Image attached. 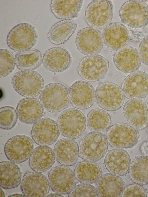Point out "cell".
<instances>
[{"label":"cell","mask_w":148,"mask_h":197,"mask_svg":"<svg viewBox=\"0 0 148 197\" xmlns=\"http://www.w3.org/2000/svg\"><path fill=\"white\" fill-rule=\"evenodd\" d=\"M33 149V142L29 137L18 135L7 141L4 147V153L9 160L15 163H20L29 158Z\"/></svg>","instance_id":"obj_11"},{"label":"cell","mask_w":148,"mask_h":197,"mask_svg":"<svg viewBox=\"0 0 148 197\" xmlns=\"http://www.w3.org/2000/svg\"><path fill=\"white\" fill-rule=\"evenodd\" d=\"M14 196H18V197H25V196L24 195H22L21 194H12L10 195L9 197H14Z\"/></svg>","instance_id":"obj_41"},{"label":"cell","mask_w":148,"mask_h":197,"mask_svg":"<svg viewBox=\"0 0 148 197\" xmlns=\"http://www.w3.org/2000/svg\"><path fill=\"white\" fill-rule=\"evenodd\" d=\"M40 102L35 98H25L17 103L16 110L20 120L27 124L34 123L41 119L44 114Z\"/></svg>","instance_id":"obj_21"},{"label":"cell","mask_w":148,"mask_h":197,"mask_svg":"<svg viewBox=\"0 0 148 197\" xmlns=\"http://www.w3.org/2000/svg\"><path fill=\"white\" fill-rule=\"evenodd\" d=\"M0 196L1 197L5 196V193L1 188H0Z\"/></svg>","instance_id":"obj_42"},{"label":"cell","mask_w":148,"mask_h":197,"mask_svg":"<svg viewBox=\"0 0 148 197\" xmlns=\"http://www.w3.org/2000/svg\"><path fill=\"white\" fill-rule=\"evenodd\" d=\"M56 122L48 118H41L35 122L31 131L33 140L41 146H48L54 143L59 135Z\"/></svg>","instance_id":"obj_14"},{"label":"cell","mask_w":148,"mask_h":197,"mask_svg":"<svg viewBox=\"0 0 148 197\" xmlns=\"http://www.w3.org/2000/svg\"><path fill=\"white\" fill-rule=\"evenodd\" d=\"M119 15L121 22L129 27H143L148 23V5L140 1H127L121 7Z\"/></svg>","instance_id":"obj_8"},{"label":"cell","mask_w":148,"mask_h":197,"mask_svg":"<svg viewBox=\"0 0 148 197\" xmlns=\"http://www.w3.org/2000/svg\"><path fill=\"white\" fill-rule=\"evenodd\" d=\"M16 110L14 107L5 106L0 109V127L5 130L13 129L16 123L18 118Z\"/></svg>","instance_id":"obj_34"},{"label":"cell","mask_w":148,"mask_h":197,"mask_svg":"<svg viewBox=\"0 0 148 197\" xmlns=\"http://www.w3.org/2000/svg\"><path fill=\"white\" fill-rule=\"evenodd\" d=\"M69 93L71 105L79 109H88L95 101L94 88L87 81L82 80L75 81L70 87Z\"/></svg>","instance_id":"obj_15"},{"label":"cell","mask_w":148,"mask_h":197,"mask_svg":"<svg viewBox=\"0 0 148 197\" xmlns=\"http://www.w3.org/2000/svg\"><path fill=\"white\" fill-rule=\"evenodd\" d=\"M40 99L43 107L52 113L64 110L67 107L70 101L67 88L58 83L46 85L40 93Z\"/></svg>","instance_id":"obj_2"},{"label":"cell","mask_w":148,"mask_h":197,"mask_svg":"<svg viewBox=\"0 0 148 197\" xmlns=\"http://www.w3.org/2000/svg\"><path fill=\"white\" fill-rule=\"evenodd\" d=\"M83 0H52L50 8L58 19L66 20L77 17L82 8Z\"/></svg>","instance_id":"obj_29"},{"label":"cell","mask_w":148,"mask_h":197,"mask_svg":"<svg viewBox=\"0 0 148 197\" xmlns=\"http://www.w3.org/2000/svg\"><path fill=\"white\" fill-rule=\"evenodd\" d=\"M58 125L60 132L64 137L76 139L81 136L86 127L84 114L74 108L66 109L59 115Z\"/></svg>","instance_id":"obj_4"},{"label":"cell","mask_w":148,"mask_h":197,"mask_svg":"<svg viewBox=\"0 0 148 197\" xmlns=\"http://www.w3.org/2000/svg\"><path fill=\"white\" fill-rule=\"evenodd\" d=\"M124 96L129 99H140L148 95V74L136 70L128 75L121 85Z\"/></svg>","instance_id":"obj_16"},{"label":"cell","mask_w":148,"mask_h":197,"mask_svg":"<svg viewBox=\"0 0 148 197\" xmlns=\"http://www.w3.org/2000/svg\"><path fill=\"white\" fill-rule=\"evenodd\" d=\"M16 65L20 70H33L42 63L41 52L36 49H29L18 52L15 57Z\"/></svg>","instance_id":"obj_31"},{"label":"cell","mask_w":148,"mask_h":197,"mask_svg":"<svg viewBox=\"0 0 148 197\" xmlns=\"http://www.w3.org/2000/svg\"><path fill=\"white\" fill-rule=\"evenodd\" d=\"M87 126L93 132H101L108 129L111 123L110 115L105 111L100 109L90 111L87 117Z\"/></svg>","instance_id":"obj_33"},{"label":"cell","mask_w":148,"mask_h":197,"mask_svg":"<svg viewBox=\"0 0 148 197\" xmlns=\"http://www.w3.org/2000/svg\"><path fill=\"white\" fill-rule=\"evenodd\" d=\"M95 96L98 105L109 111H115L120 109L125 99L121 88L116 83L110 82L99 84L96 88Z\"/></svg>","instance_id":"obj_7"},{"label":"cell","mask_w":148,"mask_h":197,"mask_svg":"<svg viewBox=\"0 0 148 197\" xmlns=\"http://www.w3.org/2000/svg\"><path fill=\"white\" fill-rule=\"evenodd\" d=\"M131 180L139 185L148 184V156L137 157L131 164L128 171Z\"/></svg>","instance_id":"obj_32"},{"label":"cell","mask_w":148,"mask_h":197,"mask_svg":"<svg viewBox=\"0 0 148 197\" xmlns=\"http://www.w3.org/2000/svg\"><path fill=\"white\" fill-rule=\"evenodd\" d=\"M105 166L111 174L123 176L128 172L131 164L130 155L125 150L114 149L110 150L104 159Z\"/></svg>","instance_id":"obj_24"},{"label":"cell","mask_w":148,"mask_h":197,"mask_svg":"<svg viewBox=\"0 0 148 197\" xmlns=\"http://www.w3.org/2000/svg\"><path fill=\"white\" fill-rule=\"evenodd\" d=\"M48 180L50 187L54 192L61 194L69 193L76 183L73 171L64 166H58L49 172Z\"/></svg>","instance_id":"obj_13"},{"label":"cell","mask_w":148,"mask_h":197,"mask_svg":"<svg viewBox=\"0 0 148 197\" xmlns=\"http://www.w3.org/2000/svg\"><path fill=\"white\" fill-rule=\"evenodd\" d=\"M139 137L137 130L123 123L112 125L106 133L108 143L111 147L115 148L132 147L137 143Z\"/></svg>","instance_id":"obj_9"},{"label":"cell","mask_w":148,"mask_h":197,"mask_svg":"<svg viewBox=\"0 0 148 197\" xmlns=\"http://www.w3.org/2000/svg\"><path fill=\"white\" fill-rule=\"evenodd\" d=\"M75 43L77 49L81 53L88 55H95L103 48L102 34L98 29L87 27L79 31Z\"/></svg>","instance_id":"obj_12"},{"label":"cell","mask_w":148,"mask_h":197,"mask_svg":"<svg viewBox=\"0 0 148 197\" xmlns=\"http://www.w3.org/2000/svg\"><path fill=\"white\" fill-rule=\"evenodd\" d=\"M53 152L57 162L65 166L75 165L79 155V149L77 142L69 138H63L59 140L54 146Z\"/></svg>","instance_id":"obj_22"},{"label":"cell","mask_w":148,"mask_h":197,"mask_svg":"<svg viewBox=\"0 0 148 197\" xmlns=\"http://www.w3.org/2000/svg\"><path fill=\"white\" fill-rule=\"evenodd\" d=\"M105 45L112 51H118L126 46L130 41L129 31L123 24L118 22L110 23L102 34Z\"/></svg>","instance_id":"obj_18"},{"label":"cell","mask_w":148,"mask_h":197,"mask_svg":"<svg viewBox=\"0 0 148 197\" xmlns=\"http://www.w3.org/2000/svg\"><path fill=\"white\" fill-rule=\"evenodd\" d=\"M113 62L116 68L125 73L137 70L141 64L138 52L131 47H125L116 52L114 55Z\"/></svg>","instance_id":"obj_23"},{"label":"cell","mask_w":148,"mask_h":197,"mask_svg":"<svg viewBox=\"0 0 148 197\" xmlns=\"http://www.w3.org/2000/svg\"><path fill=\"white\" fill-rule=\"evenodd\" d=\"M141 150L143 153L148 152V141L143 143L141 146Z\"/></svg>","instance_id":"obj_39"},{"label":"cell","mask_w":148,"mask_h":197,"mask_svg":"<svg viewBox=\"0 0 148 197\" xmlns=\"http://www.w3.org/2000/svg\"><path fill=\"white\" fill-rule=\"evenodd\" d=\"M11 84L19 95L26 98L38 96L44 88V82L41 75L34 70H20L13 76Z\"/></svg>","instance_id":"obj_1"},{"label":"cell","mask_w":148,"mask_h":197,"mask_svg":"<svg viewBox=\"0 0 148 197\" xmlns=\"http://www.w3.org/2000/svg\"><path fill=\"white\" fill-rule=\"evenodd\" d=\"M121 197H147V192L140 185L132 184L124 189Z\"/></svg>","instance_id":"obj_37"},{"label":"cell","mask_w":148,"mask_h":197,"mask_svg":"<svg viewBox=\"0 0 148 197\" xmlns=\"http://www.w3.org/2000/svg\"><path fill=\"white\" fill-rule=\"evenodd\" d=\"M72 63V58L68 51L63 47H56L48 49L44 54L42 64L48 70L55 73L64 71Z\"/></svg>","instance_id":"obj_20"},{"label":"cell","mask_w":148,"mask_h":197,"mask_svg":"<svg viewBox=\"0 0 148 197\" xmlns=\"http://www.w3.org/2000/svg\"><path fill=\"white\" fill-rule=\"evenodd\" d=\"M125 188L123 179L111 173L102 175L97 181L96 189L99 197L121 196Z\"/></svg>","instance_id":"obj_25"},{"label":"cell","mask_w":148,"mask_h":197,"mask_svg":"<svg viewBox=\"0 0 148 197\" xmlns=\"http://www.w3.org/2000/svg\"><path fill=\"white\" fill-rule=\"evenodd\" d=\"M50 187L46 177L35 171L28 172L25 174L21 188L25 196L44 197L47 195Z\"/></svg>","instance_id":"obj_17"},{"label":"cell","mask_w":148,"mask_h":197,"mask_svg":"<svg viewBox=\"0 0 148 197\" xmlns=\"http://www.w3.org/2000/svg\"><path fill=\"white\" fill-rule=\"evenodd\" d=\"M46 197H64L61 194L58 193H51L48 195H47Z\"/></svg>","instance_id":"obj_40"},{"label":"cell","mask_w":148,"mask_h":197,"mask_svg":"<svg viewBox=\"0 0 148 197\" xmlns=\"http://www.w3.org/2000/svg\"><path fill=\"white\" fill-rule=\"evenodd\" d=\"M109 68L108 60L98 54L88 55L79 62L78 74L85 80L95 82L101 79L106 74Z\"/></svg>","instance_id":"obj_10"},{"label":"cell","mask_w":148,"mask_h":197,"mask_svg":"<svg viewBox=\"0 0 148 197\" xmlns=\"http://www.w3.org/2000/svg\"><path fill=\"white\" fill-rule=\"evenodd\" d=\"M138 50L141 62L145 65L148 66V36L142 40Z\"/></svg>","instance_id":"obj_38"},{"label":"cell","mask_w":148,"mask_h":197,"mask_svg":"<svg viewBox=\"0 0 148 197\" xmlns=\"http://www.w3.org/2000/svg\"><path fill=\"white\" fill-rule=\"evenodd\" d=\"M69 197L98 196L96 189L87 183L81 184L75 187L69 193Z\"/></svg>","instance_id":"obj_36"},{"label":"cell","mask_w":148,"mask_h":197,"mask_svg":"<svg viewBox=\"0 0 148 197\" xmlns=\"http://www.w3.org/2000/svg\"><path fill=\"white\" fill-rule=\"evenodd\" d=\"M15 57L9 50L0 49V77H5L10 75L15 66Z\"/></svg>","instance_id":"obj_35"},{"label":"cell","mask_w":148,"mask_h":197,"mask_svg":"<svg viewBox=\"0 0 148 197\" xmlns=\"http://www.w3.org/2000/svg\"><path fill=\"white\" fill-rule=\"evenodd\" d=\"M77 24L73 20H62L53 25L47 34L49 41L55 45L64 43L74 33Z\"/></svg>","instance_id":"obj_27"},{"label":"cell","mask_w":148,"mask_h":197,"mask_svg":"<svg viewBox=\"0 0 148 197\" xmlns=\"http://www.w3.org/2000/svg\"><path fill=\"white\" fill-rule=\"evenodd\" d=\"M0 186L5 189H14L21 183L22 174L18 165L11 161L0 163Z\"/></svg>","instance_id":"obj_28"},{"label":"cell","mask_w":148,"mask_h":197,"mask_svg":"<svg viewBox=\"0 0 148 197\" xmlns=\"http://www.w3.org/2000/svg\"><path fill=\"white\" fill-rule=\"evenodd\" d=\"M114 8L110 0H94L87 7L84 14L85 21L89 27L101 29L112 21Z\"/></svg>","instance_id":"obj_3"},{"label":"cell","mask_w":148,"mask_h":197,"mask_svg":"<svg viewBox=\"0 0 148 197\" xmlns=\"http://www.w3.org/2000/svg\"><path fill=\"white\" fill-rule=\"evenodd\" d=\"M124 116L129 123L138 130L144 129L148 123V109L145 102L140 99L127 101L123 108Z\"/></svg>","instance_id":"obj_19"},{"label":"cell","mask_w":148,"mask_h":197,"mask_svg":"<svg viewBox=\"0 0 148 197\" xmlns=\"http://www.w3.org/2000/svg\"><path fill=\"white\" fill-rule=\"evenodd\" d=\"M38 35L35 27L28 23H21L9 32L7 43L13 50L19 51L31 49L36 44Z\"/></svg>","instance_id":"obj_6"},{"label":"cell","mask_w":148,"mask_h":197,"mask_svg":"<svg viewBox=\"0 0 148 197\" xmlns=\"http://www.w3.org/2000/svg\"><path fill=\"white\" fill-rule=\"evenodd\" d=\"M147 124L148 125H147V133H148V123Z\"/></svg>","instance_id":"obj_43"},{"label":"cell","mask_w":148,"mask_h":197,"mask_svg":"<svg viewBox=\"0 0 148 197\" xmlns=\"http://www.w3.org/2000/svg\"><path fill=\"white\" fill-rule=\"evenodd\" d=\"M102 173L100 167L94 162L84 160L79 162L75 169L77 179L83 183H94L98 181Z\"/></svg>","instance_id":"obj_30"},{"label":"cell","mask_w":148,"mask_h":197,"mask_svg":"<svg viewBox=\"0 0 148 197\" xmlns=\"http://www.w3.org/2000/svg\"><path fill=\"white\" fill-rule=\"evenodd\" d=\"M81 157L86 160L96 162L106 154L108 144L106 136L101 132H92L85 135L79 144Z\"/></svg>","instance_id":"obj_5"},{"label":"cell","mask_w":148,"mask_h":197,"mask_svg":"<svg viewBox=\"0 0 148 197\" xmlns=\"http://www.w3.org/2000/svg\"><path fill=\"white\" fill-rule=\"evenodd\" d=\"M52 149L48 146H41L33 150L29 159V164L33 171L43 172L49 170L55 161Z\"/></svg>","instance_id":"obj_26"}]
</instances>
